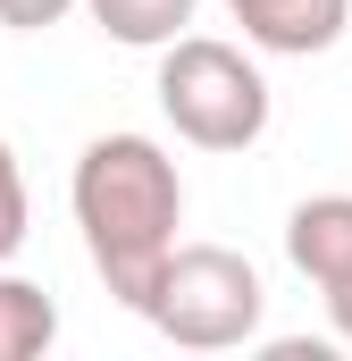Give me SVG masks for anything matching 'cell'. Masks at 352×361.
<instances>
[{"instance_id":"7","label":"cell","mask_w":352,"mask_h":361,"mask_svg":"<svg viewBox=\"0 0 352 361\" xmlns=\"http://www.w3.org/2000/svg\"><path fill=\"white\" fill-rule=\"evenodd\" d=\"M84 17L126 51H168L176 34H193V0H84Z\"/></svg>"},{"instance_id":"2","label":"cell","mask_w":352,"mask_h":361,"mask_svg":"<svg viewBox=\"0 0 352 361\" xmlns=\"http://www.w3.org/2000/svg\"><path fill=\"white\" fill-rule=\"evenodd\" d=\"M160 109L193 152H252L268 135V76L244 42L218 34H176L160 51Z\"/></svg>"},{"instance_id":"9","label":"cell","mask_w":352,"mask_h":361,"mask_svg":"<svg viewBox=\"0 0 352 361\" xmlns=\"http://www.w3.org/2000/svg\"><path fill=\"white\" fill-rule=\"evenodd\" d=\"M68 8H84V0H0V25H8V34H42V25H59Z\"/></svg>"},{"instance_id":"4","label":"cell","mask_w":352,"mask_h":361,"mask_svg":"<svg viewBox=\"0 0 352 361\" xmlns=\"http://www.w3.org/2000/svg\"><path fill=\"white\" fill-rule=\"evenodd\" d=\"M218 8L268 59H319V51L344 42V25H352V0H218Z\"/></svg>"},{"instance_id":"8","label":"cell","mask_w":352,"mask_h":361,"mask_svg":"<svg viewBox=\"0 0 352 361\" xmlns=\"http://www.w3.org/2000/svg\"><path fill=\"white\" fill-rule=\"evenodd\" d=\"M25 227H34V193H25V169H17V152L0 135V269L25 252Z\"/></svg>"},{"instance_id":"1","label":"cell","mask_w":352,"mask_h":361,"mask_svg":"<svg viewBox=\"0 0 352 361\" xmlns=\"http://www.w3.org/2000/svg\"><path fill=\"white\" fill-rule=\"evenodd\" d=\"M68 210L84 227V261L101 286L143 311L160 269L176 261V227H184V177L151 135H92L68 177Z\"/></svg>"},{"instance_id":"3","label":"cell","mask_w":352,"mask_h":361,"mask_svg":"<svg viewBox=\"0 0 352 361\" xmlns=\"http://www.w3.org/2000/svg\"><path fill=\"white\" fill-rule=\"evenodd\" d=\"M260 311H268V286L235 244H176V261L160 269L151 302H143V319L168 345H184V353L252 345L260 336Z\"/></svg>"},{"instance_id":"5","label":"cell","mask_w":352,"mask_h":361,"mask_svg":"<svg viewBox=\"0 0 352 361\" xmlns=\"http://www.w3.org/2000/svg\"><path fill=\"white\" fill-rule=\"evenodd\" d=\"M285 261L294 277H310L319 294H336L352 277V193H310V202H294V219H285Z\"/></svg>"},{"instance_id":"6","label":"cell","mask_w":352,"mask_h":361,"mask_svg":"<svg viewBox=\"0 0 352 361\" xmlns=\"http://www.w3.org/2000/svg\"><path fill=\"white\" fill-rule=\"evenodd\" d=\"M59 345V302L34 277L0 269V361H42Z\"/></svg>"},{"instance_id":"10","label":"cell","mask_w":352,"mask_h":361,"mask_svg":"<svg viewBox=\"0 0 352 361\" xmlns=\"http://www.w3.org/2000/svg\"><path fill=\"white\" fill-rule=\"evenodd\" d=\"M327 328H336V345H352V277L327 294Z\"/></svg>"}]
</instances>
